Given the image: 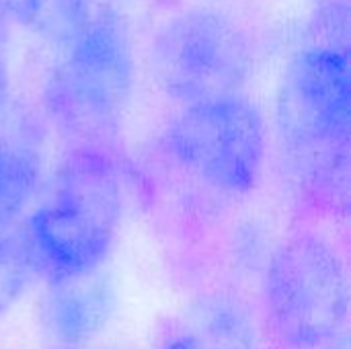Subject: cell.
<instances>
[{"label":"cell","instance_id":"cell-1","mask_svg":"<svg viewBox=\"0 0 351 349\" xmlns=\"http://www.w3.org/2000/svg\"><path fill=\"white\" fill-rule=\"evenodd\" d=\"M121 173L107 148H70L47 197L21 222L47 284L101 272L119 232Z\"/></svg>","mask_w":351,"mask_h":349},{"label":"cell","instance_id":"cell-2","mask_svg":"<svg viewBox=\"0 0 351 349\" xmlns=\"http://www.w3.org/2000/svg\"><path fill=\"white\" fill-rule=\"evenodd\" d=\"M278 128L311 189L346 187L351 128L348 43L311 39L292 56L278 91Z\"/></svg>","mask_w":351,"mask_h":349},{"label":"cell","instance_id":"cell-3","mask_svg":"<svg viewBox=\"0 0 351 349\" xmlns=\"http://www.w3.org/2000/svg\"><path fill=\"white\" fill-rule=\"evenodd\" d=\"M263 317L282 349H325L346 333L348 272L323 234L298 230L280 241L263 269Z\"/></svg>","mask_w":351,"mask_h":349},{"label":"cell","instance_id":"cell-4","mask_svg":"<svg viewBox=\"0 0 351 349\" xmlns=\"http://www.w3.org/2000/svg\"><path fill=\"white\" fill-rule=\"evenodd\" d=\"M134 91V58L123 23L105 10L64 45V60L47 84L53 123L72 148H107Z\"/></svg>","mask_w":351,"mask_h":349},{"label":"cell","instance_id":"cell-5","mask_svg":"<svg viewBox=\"0 0 351 349\" xmlns=\"http://www.w3.org/2000/svg\"><path fill=\"white\" fill-rule=\"evenodd\" d=\"M165 150L210 191L226 197L249 195L265 169L263 113L243 93L183 105L167 128Z\"/></svg>","mask_w":351,"mask_h":349},{"label":"cell","instance_id":"cell-6","mask_svg":"<svg viewBox=\"0 0 351 349\" xmlns=\"http://www.w3.org/2000/svg\"><path fill=\"white\" fill-rule=\"evenodd\" d=\"M158 86L181 107L239 95L251 72L243 29L212 8H189L169 19L152 41Z\"/></svg>","mask_w":351,"mask_h":349},{"label":"cell","instance_id":"cell-7","mask_svg":"<svg viewBox=\"0 0 351 349\" xmlns=\"http://www.w3.org/2000/svg\"><path fill=\"white\" fill-rule=\"evenodd\" d=\"M115 311L109 280L97 272L84 278L51 282L39 306V331L45 349H90Z\"/></svg>","mask_w":351,"mask_h":349},{"label":"cell","instance_id":"cell-8","mask_svg":"<svg viewBox=\"0 0 351 349\" xmlns=\"http://www.w3.org/2000/svg\"><path fill=\"white\" fill-rule=\"evenodd\" d=\"M154 349H257V333L243 302L216 294L171 323Z\"/></svg>","mask_w":351,"mask_h":349},{"label":"cell","instance_id":"cell-9","mask_svg":"<svg viewBox=\"0 0 351 349\" xmlns=\"http://www.w3.org/2000/svg\"><path fill=\"white\" fill-rule=\"evenodd\" d=\"M41 175V158L29 136L0 132V237L23 222Z\"/></svg>","mask_w":351,"mask_h":349},{"label":"cell","instance_id":"cell-10","mask_svg":"<svg viewBox=\"0 0 351 349\" xmlns=\"http://www.w3.org/2000/svg\"><path fill=\"white\" fill-rule=\"evenodd\" d=\"M41 280L21 224L0 237V315L8 313Z\"/></svg>","mask_w":351,"mask_h":349},{"label":"cell","instance_id":"cell-11","mask_svg":"<svg viewBox=\"0 0 351 349\" xmlns=\"http://www.w3.org/2000/svg\"><path fill=\"white\" fill-rule=\"evenodd\" d=\"M39 0H0V41L12 27H35Z\"/></svg>","mask_w":351,"mask_h":349},{"label":"cell","instance_id":"cell-12","mask_svg":"<svg viewBox=\"0 0 351 349\" xmlns=\"http://www.w3.org/2000/svg\"><path fill=\"white\" fill-rule=\"evenodd\" d=\"M4 105H6V68L0 60V117H2Z\"/></svg>","mask_w":351,"mask_h":349},{"label":"cell","instance_id":"cell-13","mask_svg":"<svg viewBox=\"0 0 351 349\" xmlns=\"http://www.w3.org/2000/svg\"><path fill=\"white\" fill-rule=\"evenodd\" d=\"M325 349H350V341H348V331L341 333L339 337H335Z\"/></svg>","mask_w":351,"mask_h":349}]
</instances>
